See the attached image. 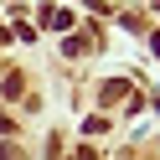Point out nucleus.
<instances>
[{
    "mask_svg": "<svg viewBox=\"0 0 160 160\" xmlns=\"http://www.w3.org/2000/svg\"><path fill=\"white\" fill-rule=\"evenodd\" d=\"M129 93V83H103V93H98V98H103V103H114V98H124Z\"/></svg>",
    "mask_w": 160,
    "mask_h": 160,
    "instance_id": "2",
    "label": "nucleus"
},
{
    "mask_svg": "<svg viewBox=\"0 0 160 160\" xmlns=\"http://www.w3.org/2000/svg\"><path fill=\"white\" fill-rule=\"evenodd\" d=\"M42 21H47V26H52V31H67V26H72V11H47V16H42Z\"/></svg>",
    "mask_w": 160,
    "mask_h": 160,
    "instance_id": "1",
    "label": "nucleus"
}]
</instances>
